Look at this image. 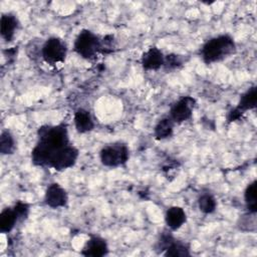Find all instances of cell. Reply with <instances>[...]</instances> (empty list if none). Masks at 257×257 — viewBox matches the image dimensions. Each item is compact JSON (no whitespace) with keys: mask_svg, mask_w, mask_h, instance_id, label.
I'll list each match as a JSON object with an SVG mask.
<instances>
[{"mask_svg":"<svg viewBox=\"0 0 257 257\" xmlns=\"http://www.w3.org/2000/svg\"><path fill=\"white\" fill-rule=\"evenodd\" d=\"M257 103V87L256 85L248 88L244 93L241 94L239 102L236 107L232 108L227 114L228 122H233L242 117V115L250 109L256 107Z\"/></svg>","mask_w":257,"mask_h":257,"instance_id":"cell-6","label":"cell"},{"mask_svg":"<svg viewBox=\"0 0 257 257\" xmlns=\"http://www.w3.org/2000/svg\"><path fill=\"white\" fill-rule=\"evenodd\" d=\"M187 220V214L182 207L172 206L168 208L165 214V222L168 228L172 231L180 229Z\"/></svg>","mask_w":257,"mask_h":257,"instance_id":"cell-12","label":"cell"},{"mask_svg":"<svg viewBox=\"0 0 257 257\" xmlns=\"http://www.w3.org/2000/svg\"><path fill=\"white\" fill-rule=\"evenodd\" d=\"M18 25H19L18 19L14 14L12 13L2 14L1 20H0L1 37L7 42L11 41L15 35Z\"/></svg>","mask_w":257,"mask_h":257,"instance_id":"cell-13","label":"cell"},{"mask_svg":"<svg viewBox=\"0 0 257 257\" xmlns=\"http://www.w3.org/2000/svg\"><path fill=\"white\" fill-rule=\"evenodd\" d=\"M114 48V39L112 35H106L101 39V48L100 53L106 54L112 52Z\"/></svg>","mask_w":257,"mask_h":257,"instance_id":"cell-22","label":"cell"},{"mask_svg":"<svg viewBox=\"0 0 257 257\" xmlns=\"http://www.w3.org/2000/svg\"><path fill=\"white\" fill-rule=\"evenodd\" d=\"M70 145L67 124L64 122L45 124L37 131V143L31 152V161L35 166L48 167L57 152Z\"/></svg>","mask_w":257,"mask_h":257,"instance_id":"cell-1","label":"cell"},{"mask_svg":"<svg viewBox=\"0 0 257 257\" xmlns=\"http://www.w3.org/2000/svg\"><path fill=\"white\" fill-rule=\"evenodd\" d=\"M67 54L66 44L62 39L56 36L49 37L42 45L41 55L48 64L61 63L65 60Z\"/></svg>","mask_w":257,"mask_h":257,"instance_id":"cell-5","label":"cell"},{"mask_svg":"<svg viewBox=\"0 0 257 257\" xmlns=\"http://www.w3.org/2000/svg\"><path fill=\"white\" fill-rule=\"evenodd\" d=\"M130 158L128 147L121 142L104 146L99 152V159L103 166L116 168L124 165Z\"/></svg>","mask_w":257,"mask_h":257,"instance_id":"cell-4","label":"cell"},{"mask_svg":"<svg viewBox=\"0 0 257 257\" xmlns=\"http://www.w3.org/2000/svg\"><path fill=\"white\" fill-rule=\"evenodd\" d=\"M13 207L19 217V221H22L27 218V216L29 214V205L27 203L18 201L15 203V205Z\"/></svg>","mask_w":257,"mask_h":257,"instance_id":"cell-23","label":"cell"},{"mask_svg":"<svg viewBox=\"0 0 257 257\" xmlns=\"http://www.w3.org/2000/svg\"><path fill=\"white\" fill-rule=\"evenodd\" d=\"M107 253L108 245L106 241L96 235H91L81 250V254L86 257H102Z\"/></svg>","mask_w":257,"mask_h":257,"instance_id":"cell-10","label":"cell"},{"mask_svg":"<svg viewBox=\"0 0 257 257\" xmlns=\"http://www.w3.org/2000/svg\"><path fill=\"white\" fill-rule=\"evenodd\" d=\"M183 64V57L178 54H168L165 56V61L163 67L166 70H173L180 67Z\"/></svg>","mask_w":257,"mask_h":257,"instance_id":"cell-21","label":"cell"},{"mask_svg":"<svg viewBox=\"0 0 257 257\" xmlns=\"http://www.w3.org/2000/svg\"><path fill=\"white\" fill-rule=\"evenodd\" d=\"M174 125L175 122L170 118V116H165L161 118L154 128L155 138L159 141H162L172 137L174 133Z\"/></svg>","mask_w":257,"mask_h":257,"instance_id":"cell-17","label":"cell"},{"mask_svg":"<svg viewBox=\"0 0 257 257\" xmlns=\"http://www.w3.org/2000/svg\"><path fill=\"white\" fill-rule=\"evenodd\" d=\"M236 51V43L228 34L215 36L207 40L201 48V56L205 63L211 64L233 55Z\"/></svg>","mask_w":257,"mask_h":257,"instance_id":"cell-2","label":"cell"},{"mask_svg":"<svg viewBox=\"0 0 257 257\" xmlns=\"http://www.w3.org/2000/svg\"><path fill=\"white\" fill-rule=\"evenodd\" d=\"M165 55L158 47H150L146 50L141 58L142 66L145 70H158L163 67Z\"/></svg>","mask_w":257,"mask_h":257,"instance_id":"cell-11","label":"cell"},{"mask_svg":"<svg viewBox=\"0 0 257 257\" xmlns=\"http://www.w3.org/2000/svg\"><path fill=\"white\" fill-rule=\"evenodd\" d=\"M78 156H79L78 150L74 146L68 145L55 154V156L53 157L50 163L49 168L54 169L55 171H58V172L69 169L75 165L78 159Z\"/></svg>","mask_w":257,"mask_h":257,"instance_id":"cell-8","label":"cell"},{"mask_svg":"<svg viewBox=\"0 0 257 257\" xmlns=\"http://www.w3.org/2000/svg\"><path fill=\"white\" fill-rule=\"evenodd\" d=\"M196 106V99L186 95L177 100L170 108L169 116L175 123H182L190 119Z\"/></svg>","mask_w":257,"mask_h":257,"instance_id":"cell-7","label":"cell"},{"mask_svg":"<svg viewBox=\"0 0 257 257\" xmlns=\"http://www.w3.org/2000/svg\"><path fill=\"white\" fill-rule=\"evenodd\" d=\"M163 254L167 257H189L191 256L190 245L174 238Z\"/></svg>","mask_w":257,"mask_h":257,"instance_id":"cell-16","label":"cell"},{"mask_svg":"<svg viewBox=\"0 0 257 257\" xmlns=\"http://www.w3.org/2000/svg\"><path fill=\"white\" fill-rule=\"evenodd\" d=\"M73 120L76 131L80 134L88 133L94 127V121L90 112L84 108H78L75 110Z\"/></svg>","mask_w":257,"mask_h":257,"instance_id":"cell-14","label":"cell"},{"mask_svg":"<svg viewBox=\"0 0 257 257\" xmlns=\"http://www.w3.org/2000/svg\"><path fill=\"white\" fill-rule=\"evenodd\" d=\"M198 207L204 214H212L217 208V201L213 195L204 193L198 199Z\"/></svg>","mask_w":257,"mask_h":257,"instance_id":"cell-19","label":"cell"},{"mask_svg":"<svg viewBox=\"0 0 257 257\" xmlns=\"http://www.w3.org/2000/svg\"><path fill=\"white\" fill-rule=\"evenodd\" d=\"M101 39L88 29L81 30L73 44L74 51L84 59H92L100 52Z\"/></svg>","mask_w":257,"mask_h":257,"instance_id":"cell-3","label":"cell"},{"mask_svg":"<svg viewBox=\"0 0 257 257\" xmlns=\"http://www.w3.org/2000/svg\"><path fill=\"white\" fill-rule=\"evenodd\" d=\"M19 222V217L14 207L4 208L0 214V232L2 234L10 233Z\"/></svg>","mask_w":257,"mask_h":257,"instance_id":"cell-15","label":"cell"},{"mask_svg":"<svg viewBox=\"0 0 257 257\" xmlns=\"http://www.w3.org/2000/svg\"><path fill=\"white\" fill-rule=\"evenodd\" d=\"M15 151V140L7 130L2 131L0 136V153L2 155H11Z\"/></svg>","mask_w":257,"mask_h":257,"instance_id":"cell-20","label":"cell"},{"mask_svg":"<svg viewBox=\"0 0 257 257\" xmlns=\"http://www.w3.org/2000/svg\"><path fill=\"white\" fill-rule=\"evenodd\" d=\"M44 202L50 208H62L67 204L68 196L66 191L58 183H51L45 191Z\"/></svg>","mask_w":257,"mask_h":257,"instance_id":"cell-9","label":"cell"},{"mask_svg":"<svg viewBox=\"0 0 257 257\" xmlns=\"http://www.w3.org/2000/svg\"><path fill=\"white\" fill-rule=\"evenodd\" d=\"M256 180L247 185L244 191V202L248 213L256 214L257 212V198H256Z\"/></svg>","mask_w":257,"mask_h":257,"instance_id":"cell-18","label":"cell"}]
</instances>
